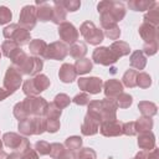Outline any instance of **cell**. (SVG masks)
Returning a JSON list of instances; mask_svg holds the SVG:
<instances>
[{"instance_id":"1","label":"cell","mask_w":159,"mask_h":159,"mask_svg":"<svg viewBox=\"0 0 159 159\" xmlns=\"http://www.w3.org/2000/svg\"><path fill=\"white\" fill-rule=\"evenodd\" d=\"M87 114L94 118L99 124L107 120H116L117 119V102L112 98H104L101 101H91L88 104Z\"/></svg>"},{"instance_id":"2","label":"cell","mask_w":159,"mask_h":159,"mask_svg":"<svg viewBox=\"0 0 159 159\" xmlns=\"http://www.w3.org/2000/svg\"><path fill=\"white\" fill-rule=\"evenodd\" d=\"M17 129L22 135H39L46 132V118L45 117H27L19 120Z\"/></svg>"},{"instance_id":"3","label":"cell","mask_w":159,"mask_h":159,"mask_svg":"<svg viewBox=\"0 0 159 159\" xmlns=\"http://www.w3.org/2000/svg\"><path fill=\"white\" fill-rule=\"evenodd\" d=\"M21 103L27 117H45L48 106L47 101L40 96H27Z\"/></svg>"},{"instance_id":"4","label":"cell","mask_w":159,"mask_h":159,"mask_svg":"<svg viewBox=\"0 0 159 159\" xmlns=\"http://www.w3.org/2000/svg\"><path fill=\"white\" fill-rule=\"evenodd\" d=\"M50 80L46 75H36L34 78H30L24 82L22 91L26 96H37L41 92L46 91L50 87Z\"/></svg>"},{"instance_id":"5","label":"cell","mask_w":159,"mask_h":159,"mask_svg":"<svg viewBox=\"0 0 159 159\" xmlns=\"http://www.w3.org/2000/svg\"><path fill=\"white\" fill-rule=\"evenodd\" d=\"M2 35H4L5 39H7L10 41H14L19 46L29 45L30 40H31L30 31L20 27L19 24H10L9 26H6L2 30Z\"/></svg>"},{"instance_id":"6","label":"cell","mask_w":159,"mask_h":159,"mask_svg":"<svg viewBox=\"0 0 159 159\" xmlns=\"http://www.w3.org/2000/svg\"><path fill=\"white\" fill-rule=\"evenodd\" d=\"M80 32L83 36V39L86 40V42L89 45H93V46L99 45L104 39L103 31L101 29H98L92 21H84L80 26Z\"/></svg>"},{"instance_id":"7","label":"cell","mask_w":159,"mask_h":159,"mask_svg":"<svg viewBox=\"0 0 159 159\" xmlns=\"http://www.w3.org/2000/svg\"><path fill=\"white\" fill-rule=\"evenodd\" d=\"M97 10L99 14H102V12L109 14L117 22L123 20V17L125 16V7H124L123 2H120V1H112V0L99 1L97 5Z\"/></svg>"},{"instance_id":"8","label":"cell","mask_w":159,"mask_h":159,"mask_svg":"<svg viewBox=\"0 0 159 159\" xmlns=\"http://www.w3.org/2000/svg\"><path fill=\"white\" fill-rule=\"evenodd\" d=\"M2 143L12 149L14 152H19V153H22L25 152L29 147H31L30 144V140L26 138V137H22L17 133H14V132H7L2 135Z\"/></svg>"},{"instance_id":"9","label":"cell","mask_w":159,"mask_h":159,"mask_svg":"<svg viewBox=\"0 0 159 159\" xmlns=\"http://www.w3.org/2000/svg\"><path fill=\"white\" fill-rule=\"evenodd\" d=\"M22 83V75L19 72L17 68L10 66L4 76V89L9 93V96L14 94Z\"/></svg>"},{"instance_id":"10","label":"cell","mask_w":159,"mask_h":159,"mask_svg":"<svg viewBox=\"0 0 159 159\" xmlns=\"http://www.w3.org/2000/svg\"><path fill=\"white\" fill-rule=\"evenodd\" d=\"M92 60L94 63L97 65H102V66H111L113 63H116L119 58L117 57V55L107 46H101L97 47L93 53H92Z\"/></svg>"},{"instance_id":"11","label":"cell","mask_w":159,"mask_h":159,"mask_svg":"<svg viewBox=\"0 0 159 159\" xmlns=\"http://www.w3.org/2000/svg\"><path fill=\"white\" fill-rule=\"evenodd\" d=\"M37 21L36 17V6L34 5H25L21 11H20V16H19V26L30 31L35 27Z\"/></svg>"},{"instance_id":"12","label":"cell","mask_w":159,"mask_h":159,"mask_svg":"<svg viewBox=\"0 0 159 159\" xmlns=\"http://www.w3.org/2000/svg\"><path fill=\"white\" fill-rule=\"evenodd\" d=\"M67 53H68L67 45L63 43L62 41H55V42H51L50 45H47V48H46L45 55H43V58L61 61V60H65Z\"/></svg>"},{"instance_id":"13","label":"cell","mask_w":159,"mask_h":159,"mask_svg":"<svg viewBox=\"0 0 159 159\" xmlns=\"http://www.w3.org/2000/svg\"><path fill=\"white\" fill-rule=\"evenodd\" d=\"M42 67H43V61L40 57H35V56L29 57L27 56V58L22 62L21 66L17 67V70H19V72L21 75L36 76V75H39L41 72Z\"/></svg>"},{"instance_id":"14","label":"cell","mask_w":159,"mask_h":159,"mask_svg":"<svg viewBox=\"0 0 159 159\" xmlns=\"http://www.w3.org/2000/svg\"><path fill=\"white\" fill-rule=\"evenodd\" d=\"M57 31H58V36L62 40V42L68 43V45H72V43L77 42L78 36H80L78 30L73 26V24H71L68 21H65V22L60 24Z\"/></svg>"},{"instance_id":"15","label":"cell","mask_w":159,"mask_h":159,"mask_svg":"<svg viewBox=\"0 0 159 159\" xmlns=\"http://www.w3.org/2000/svg\"><path fill=\"white\" fill-rule=\"evenodd\" d=\"M78 88L83 92H88L89 94H97L102 91L103 82L99 77H81L77 81Z\"/></svg>"},{"instance_id":"16","label":"cell","mask_w":159,"mask_h":159,"mask_svg":"<svg viewBox=\"0 0 159 159\" xmlns=\"http://www.w3.org/2000/svg\"><path fill=\"white\" fill-rule=\"evenodd\" d=\"M122 124L123 123L119 122L118 119L102 122L99 124V132L104 137H119L123 134L122 133Z\"/></svg>"},{"instance_id":"17","label":"cell","mask_w":159,"mask_h":159,"mask_svg":"<svg viewBox=\"0 0 159 159\" xmlns=\"http://www.w3.org/2000/svg\"><path fill=\"white\" fill-rule=\"evenodd\" d=\"M52 14H53V6L52 4L47 1H40L36 0V17L41 22H46L52 20Z\"/></svg>"},{"instance_id":"18","label":"cell","mask_w":159,"mask_h":159,"mask_svg":"<svg viewBox=\"0 0 159 159\" xmlns=\"http://www.w3.org/2000/svg\"><path fill=\"white\" fill-rule=\"evenodd\" d=\"M138 32L140 35V37L144 40L145 43H150V42H158V27L148 24V22H143L139 29Z\"/></svg>"},{"instance_id":"19","label":"cell","mask_w":159,"mask_h":159,"mask_svg":"<svg viewBox=\"0 0 159 159\" xmlns=\"http://www.w3.org/2000/svg\"><path fill=\"white\" fill-rule=\"evenodd\" d=\"M103 91H104V94H106V98H112V99H116L122 92H123V84L120 81L118 80H108L104 82L103 84Z\"/></svg>"},{"instance_id":"20","label":"cell","mask_w":159,"mask_h":159,"mask_svg":"<svg viewBox=\"0 0 159 159\" xmlns=\"http://www.w3.org/2000/svg\"><path fill=\"white\" fill-rule=\"evenodd\" d=\"M138 147L142 150H152L155 148V135L152 130L139 133L138 135Z\"/></svg>"},{"instance_id":"21","label":"cell","mask_w":159,"mask_h":159,"mask_svg":"<svg viewBox=\"0 0 159 159\" xmlns=\"http://www.w3.org/2000/svg\"><path fill=\"white\" fill-rule=\"evenodd\" d=\"M58 77H60V80L63 83H71V82H73L76 80V77H77V72H76L73 65H71V63H63L60 67Z\"/></svg>"},{"instance_id":"22","label":"cell","mask_w":159,"mask_h":159,"mask_svg":"<svg viewBox=\"0 0 159 159\" xmlns=\"http://www.w3.org/2000/svg\"><path fill=\"white\" fill-rule=\"evenodd\" d=\"M99 130V122H97L94 118L89 117L88 114H86L84 120L81 125V132L83 135H94L96 133H98Z\"/></svg>"},{"instance_id":"23","label":"cell","mask_w":159,"mask_h":159,"mask_svg":"<svg viewBox=\"0 0 159 159\" xmlns=\"http://www.w3.org/2000/svg\"><path fill=\"white\" fill-rule=\"evenodd\" d=\"M46 48H47V43L41 39L31 40L29 43V50L35 57H41V56L43 57Z\"/></svg>"},{"instance_id":"24","label":"cell","mask_w":159,"mask_h":159,"mask_svg":"<svg viewBox=\"0 0 159 159\" xmlns=\"http://www.w3.org/2000/svg\"><path fill=\"white\" fill-rule=\"evenodd\" d=\"M129 62H130V67L135 70H144L147 65V57L140 50H135L134 52H132L129 57Z\"/></svg>"},{"instance_id":"25","label":"cell","mask_w":159,"mask_h":159,"mask_svg":"<svg viewBox=\"0 0 159 159\" xmlns=\"http://www.w3.org/2000/svg\"><path fill=\"white\" fill-rule=\"evenodd\" d=\"M52 6H53V14H52V20L51 21L56 25H60V24L65 22L66 21V10L60 4V1L55 0L52 2Z\"/></svg>"},{"instance_id":"26","label":"cell","mask_w":159,"mask_h":159,"mask_svg":"<svg viewBox=\"0 0 159 159\" xmlns=\"http://www.w3.org/2000/svg\"><path fill=\"white\" fill-rule=\"evenodd\" d=\"M138 109L142 113L143 117H153L158 113V107L155 103L149 102V101H140L138 103Z\"/></svg>"},{"instance_id":"27","label":"cell","mask_w":159,"mask_h":159,"mask_svg":"<svg viewBox=\"0 0 159 159\" xmlns=\"http://www.w3.org/2000/svg\"><path fill=\"white\" fill-rule=\"evenodd\" d=\"M144 22H148L155 27L159 25V2H154V5L148 10V12L144 15Z\"/></svg>"},{"instance_id":"28","label":"cell","mask_w":159,"mask_h":159,"mask_svg":"<svg viewBox=\"0 0 159 159\" xmlns=\"http://www.w3.org/2000/svg\"><path fill=\"white\" fill-rule=\"evenodd\" d=\"M134 125H135L137 134L144 133V132H149L153 128V119L150 117H140L134 122Z\"/></svg>"},{"instance_id":"29","label":"cell","mask_w":159,"mask_h":159,"mask_svg":"<svg viewBox=\"0 0 159 159\" xmlns=\"http://www.w3.org/2000/svg\"><path fill=\"white\" fill-rule=\"evenodd\" d=\"M68 52L73 58L81 60V58H84V56L87 53V46L83 42H75L70 46Z\"/></svg>"},{"instance_id":"30","label":"cell","mask_w":159,"mask_h":159,"mask_svg":"<svg viewBox=\"0 0 159 159\" xmlns=\"http://www.w3.org/2000/svg\"><path fill=\"white\" fill-rule=\"evenodd\" d=\"M109 48L117 55L118 58H119V57H123V56H127V55H129V52H130L129 45H128L127 42H124V41H114V42L109 46Z\"/></svg>"},{"instance_id":"31","label":"cell","mask_w":159,"mask_h":159,"mask_svg":"<svg viewBox=\"0 0 159 159\" xmlns=\"http://www.w3.org/2000/svg\"><path fill=\"white\" fill-rule=\"evenodd\" d=\"M155 1H148V0H129L128 1V7L133 11H144L149 10Z\"/></svg>"},{"instance_id":"32","label":"cell","mask_w":159,"mask_h":159,"mask_svg":"<svg viewBox=\"0 0 159 159\" xmlns=\"http://www.w3.org/2000/svg\"><path fill=\"white\" fill-rule=\"evenodd\" d=\"M75 70L77 72V75H86L88 72L92 71V67H93V63L89 58H81V60H77L76 63H75Z\"/></svg>"},{"instance_id":"33","label":"cell","mask_w":159,"mask_h":159,"mask_svg":"<svg viewBox=\"0 0 159 159\" xmlns=\"http://www.w3.org/2000/svg\"><path fill=\"white\" fill-rule=\"evenodd\" d=\"M137 75H138V71L135 70H127L122 77V84L128 87V88H133L137 86L135 83V80H137Z\"/></svg>"},{"instance_id":"34","label":"cell","mask_w":159,"mask_h":159,"mask_svg":"<svg viewBox=\"0 0 159 159\" xmlns=\"http://www.w3.org/2000/svg\"><path fill=\"white\" fill-rule=\"evenodd\" d=\"M82 138L78 137V135H72V137H68L66 140H65V147L68 149V150H72V152H76V150H80L82 148Z\"/></svg>"},{"instance_id":"35","label":"cell","mask_w":159,"mask_h":159,"mask_svg":"<svg viewBox=\"0 0 159 159\" xmlns=\"http://www.w3.org/2000/svg\"><path fill=\"white\" fill-rule=\"evenodd\" d=\"M9 58L11 60L12 66H14L15 68H17V67H19V66H21V65H22V62L27 58V55L25 53V51H22V50L19 47L16 51H14V52L11 53V56H10Z\"/></svg>"},{"instance_id":"36","label":"cell","mask_w":159,"mask_h":159,"mask_svg":"<svg viewBox=\"0 0 159 159\" xmlns=\"http://www.w3.org/2000/svg\"><path fill=\"white\" fill-rule=\"evenodd\" d=\"M19 47H20V46H19L17 43H15L14 41L6 40V41L2 42V45H1V50H0V51H1V55H4L5 57H10L11 53H12L14 51H16Z\"/></svg>"},{"instance_id":"37","label":"cell","mask_w":159,"mask_h":159,"mask_svg":"<svg viewBox=\"0 0 159 159\" xmlns=\"http://www.w3.org/2000/svg\"><path fill=\"white\" fill-rule=\"evenodd\" d=\"M135 83L140 88H149L152 86V77L145 72H138Z\"/></svg>"},{"instance_id":"38","label":"cell","mask_w":159,"mask_h":159,"mask_svg":"<svg viewBox=\"0 0 159 159\" xmlns=\"http://www.w3.org/2000/svg\"><path fill=\"white\" fill-rule=\"evenodd\" d=\"M133 159H159V149L154 148L152 150H140Z\"/></svg>"},{"instance_id":"39","label":"cell","mask_w":159,"mask_h":159,"mask_svg":"<svg viewBox=\"0 0 159 159\" xmlns=\"http://www.w3.org/2000/svg\"><path fill=\"white\" fill-rule=\"evenodd\" d=\"M71 102H72L71 98H70L66 93H58V94L53 98V104H55L56 107H58L60 109H63V108L68 107Z\"/></svg>"},{"instance_id":"40","label":"cell","mask_w":159,"mask_h":159,"mask_svg":"<svg viewBox=\"0 0 159 159\" xmlns=\"http://www.w3.org/2000/svg\"><path fill=\"white\" fill-rule=\"evenodd\" d=\"M116 102H117V106H118L119 108H129V107L132 106V103H133V98H132L130 94L122 92V93L116 98Z\"/></svg>"},{"instance_id":"41","label":"cell","mask_w":159,"mask_h":159,"mask_svg":"<svg viewBox=\"0 0 159 159\" xmlns=\"http://www.w3.org/2000/svg\"><path fill=\"white\" fill-rule=\"evenodd\" d=\"M62 114V109H60L58 107H56L53 104V102L48 103L47 106V111H46V114H45V118H48V119H58Z\"/></svg>"},{"instance_id":"42","label":"cell","mask_w":159,"mask_h":159,"mask_svg":"<svg viewBox=\"0 0 159 159\" xmlns=\"http://www.w3.org/2000/svg\"><path fill=\"white\" fill-rule=\"evenodd\" d=\"M60 4L63 6V9L66 11L70 12H75L80 9L81 6V1L80 0H60Z\"/></svg>"},{"instance_id":"43","label":"cell","mask_w":159,"mask_h":159,"mask_svg":"<svg viewBox=\"0 0 159 159\" xmlns=\"http://www.w3.org/2000/svg\"><path fill=\"white\" fill-rule=\"evenodd\" d=\"M65 152V145L61 143H52L50 144V157L52 159H58L61 154Z\"/></svg>"},{"instance_id":"44","label":"cell","mask_w":159,"mask_h":159,"mask_svg":"<svg viewBox=\"0 0 159 159\" xmlns=\"http://www.w3.org/2000/svg\"><path fill=\"white\" fill-rule=\"evenodd\" d=\"M35 150L40 155H48L50 154V144L45 140H39L35 143Z\"/></svg>"},{"instance_id":"45","label":"cell","mask_w":159,"mask_h":159,"mask_svg":"<svg viewBox=\"0 0 159 159\" xmlns=\"http://www.w3.org/2000/svg\"><path fill=\"white\" fill-rule=\"evenodd\" d=\"M11 19H12L11 10L6 6H0V25H5V24L10 22Z\"/></svg>"},{"instance_id":"46","label":"cell","mask_w":159,"mask_h":159,"mask_svg":"<svg viewBox=\"0 0 159 159\" xmlns=\"http://www.w3.org/2000/svg\"><path fill=\"white\" fill-rule=\"evenodd\" d=\"M75 104L77 106H87L89 102H91V98H89V94L88 93H80V94H76L72 99H71Z\"/></svg>"},{"instance_id":"47","label":"cell","mask_w":159,"mask_h":159,"mask_svg":"<svg viewBox=\"0 0 159 159\" xmlns=\"http://www.w3.org/2000/svg\"><path fill=\"white\" fill-rule=\"evenodd\" d=\"M12 113H14V117H15L16 119H19V120H22V119L27 118V114H26V112H25V109H24L21 102H17V103L14 106Z\"/></svg>"},{"instance_id":"48","label":"cell","mask_w":159,"mask_h":159,"mask_svg":"<svg viewBox=\"0 0 159 159\" xmlns=\"http://www.w3.org/2000/svg\"><path fill=\"white\" fill-rule=\"evenodd\" d=\"M142 52L144 53V56H153L158 52V42H150V43H145L143 46Z\"/></svg>"},{"instance_id":"49","label":"cell","mask_w":159,"mask_h":159,"mask_svg":"<svg viewBox=\"0 0 159 159\" xmlns=\"http://www.w3.org/2000/svg\"><path fill=\"white\" fill-rule=\"evenodd\" d=\"M60 120L58 119H48L46 118V132L48 133H56L60 129Z\"/></svg>"},{"instance_id":"50","label":"cell","mask_w":159,"mask_h":159,"mask_svg":"<svg viewBox=\"0 0 159 159\" xmlns=\"http://www.w3.org/2000/svg\"><path fill=\"white\" fill-rule=\"evenodd\" d=\"M122 133L124 135H135L137 132H135V125H134V122H127V123H123L122 124Z\"/></svg>"},{"instance_id":"51","label":"cell","mask_w":159,"mask_h":159,"mask_svg":"<svg viewBox=\"0 0 159 159\" xmlns=\"http://www.w3.org/2000/svg\"><path fill=\"white\" fill-rule=\"evenodd\" d=\"M103 35H106L108 39H111V40H117V39H119V36H120V29L118 27V26H113V27H111V29H107V30H104V34Z\"/></svg>"},{"instance_id":"52","label":"cell","mask_w":159,"mask_h":159,"mask_svg":"<svg viewBox=\"0 0 159 159\" xmlns=\"http://www.w3.org/2000/svg\"><path fill=\"white\" fill-rule=\"evenodd\" d=\"M21 159H39V154L36 153L35 149L29 147L25 152L21 153Z\"/></svg>"},{"instance_id":"53","label":"cell","mask_w":159,"mask_h":159,"mask_svg":"<svg viewBox=\"0 0 159 159\" xmlns=\"http://www.w3.org/2000/svg\"><path fill=\"white\" fill-rule=\"evenodd\" d=\"M58 159H77V155L75 154V152L68 150V149H65V152L61 154V157Z\"/></svg>"},{"instance_id":"54","label":"cell","mask_w":159,"mask_h":159,"mask_svg":"<svg viewBox=\"0 0 159 159\" xmlns=\"http://www.w3.org/2000/svg\"><path fill=\"white\" fill-rule=\"evenodd\" d=\"M6 97H9V93H7L4 88H0V102H1V101H4Z\"/></svg>"},{"instance_id":"55","label":"cell","mask_w":159,"mask_h":159,"mask_svg":"<svg viewBox=\"0 0 159 159\" xmlns=\"http://www.w3.org/2000/svg\"><path fill=\"white\" fill-rule=\"evenodd\" d=\"M9 159H21V153H19V152H12V153L9 155Z\"/></svg>"},{"instance_id":"56","label":"cell","mask_w":159,"mask_h":159,"mask_svg":"<svg viewBox=\"0 0 159 159\" xmlns=\"http://www.w3.org/2000/svg\"><path fill=\"white\" fill-rule=\"evenodd\" d=\"M0 159H9V154L2 149H0Z\"/></svg>"},{"instance_id":"57","label":"cell","mask_w":159,"mask_h":159,"mask_svg":"<svg viewBox=\"0 0 159 159\" xmlns=\"http://www.w3.org/2000/svg\"><path fill=\"white\" fill-rule=\"evenodd\" d=\"M0 149H2V140L0 139Z\"/></svg>"},{"instance_id":"58","label":"cell","mask_w":159,"mask_h":159,"mask_svg":"<svg viewBox=\"0 0 159 159\" xmlns=\"http://www.w3.org/2000/svg\"><path fill=\"white\" fill-rule=\"evenodd\" d=\"M87 159H96V158H87Z\"/></svg>"},{"instance_id":"59","label":"cell","mask_w":159,"mask_h":159,"mask_svg":"<svg viewBox=\"0 0 159 159\" xmlns=\"http://www.w3.org/2000/svg\"><path fill=\"white\" fill-rule=\"evenodd\" d=\"M0 58H1V51H0Z\"/></svg>"},{"instance_id":"60","label":"cell","mask_w":159,"mask_h":159,"mask_svg":"<svg viewBox=\"0 0 159 159\" xmlns=\"http://www.w3.org/2000/svg\"><path fill=\"white\" fill-rule=\"evenodd\" d=\"M132 159H133V158H132Z\"/></svg>"}]
</instances>
